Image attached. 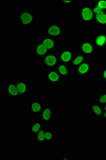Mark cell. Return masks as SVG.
Listing matches in <instances>:
<instances>
[{
	"instance_id": "obj_15",
	"label": "cell",
	"mask_w": 106,
	"mask_h": 160,
	"mask_svg": "<svg viewBox=\"0 0 106 160\" xmlns=\"http://www.w3.org/2000/svg\"><path fill=\"white\" fill-rule=\"evenodd\" d=\"M50 52L45 47L41 41L34 45V56L36 58H42L45 56Z\"/></svg>"
},
{
	"instance_id": "obj_6",
	"label": "cell",
	"mask_w": 106,
	"mask_h": 160,
	"mask_svg": "<svg viewBox=\"0 0 106 160\" xmlns=\"http://www.w3.org/2000/svg\"><path fill=\"white\" fill-rule=\"evenodd\" d=\"M41 62L43 67L48 69L56 68L60 64L57 53L55 52L48 53L41 58Z\"/></svg>"
},
{
	"instance_id": "obj_14",
	"label": "cell",
	"mask_w": 106,
	"mask_h": 160,
	"mask_svg": "<svg viewBox=\"0 0 106 160\" xmlns=\"http://www.w3.org/2000/svg\"><path fill=\"white\" fill-rule=\"evenodd\" d=\"M95 48L98 50L102 51L106 47V33H98L93 38Z\"/></svg>"
},
{
	"instance_id": "obj_17",
	"label": "cell",
	"mask_w": 106,
	"mask_h": 160,
	"mask_svg": "<svg viewBox=\"0 0 106 160\" xmlns=\"http://www.w3.org/2000/svg\"><path fill=\"white\" fill-rule=\"evenodd\" d=\"M94 22L99 27H106V12L102 11L94 15Z\"/></svg>"
},
{
	"instance_id": "obj_28",
	"label": "cell",
	"mask_w": 106,
	"mask_h": 160,
	"mask_svg": "<svg viewBox=\"0 0 106 160\" xmlns=\"http://www.w3.org/2000/svg\"><path fill=\"white\" fill-rule=\"evenodd\" d=\"M102 118L106 122V112L104 111Z\"/></svg>"
},
{
	"instance_id": "obj_11",
	"label": "cell",
	"mask_w": 106,
	"mask_h": 160,
	"mask_svg": "<svg viewBox=\"0 0 106 160\" xmlns=\"http://www.w3.org/2000/svg\"><path fill=\"white\" fill-rule=\"evenodd\" d=\"M44 106V103L40 100H32L29 104L28 112L30 115H41Z\"/></svg>"
},
{
	"instance_id": "obj_4",
	"label": "cell",
	"mask_w": 106,
	"mask_h": 160,
	"mask_svg": "<svg viewBox=\"0 0 106 160\" xmlns=\"http://www.w3.org/2000/svg\"><path fill=\"white\" fill-rule=\"evenodd\" d=\"M17 22L21 27H28L33 24L35 15L31 10H22L17 14Z\"/></svg>"
},
{
	"instance_id": "obj_8",
	"label": "cell",
	"mask_w": 106,
	"mask_h": 160,
	"mask_svg": "<svg viewBox=\"0 0 106 160\" xmlns=\"http://www.w3.org/2000/svg\"><path fill=\"white\" fill-rule=\"evenodd\" d=\"M57 54L60 63L70 64L75 53L72 48L65 47L59 50Z\"/></svg>"
},
{
	"instance_id": "obj_1",
	"label": "cell",
	"mask_w": 106,
	"mask_h": 160,
	"mask_svg": "<svg viewBox=\"0 0 106 160\" xmlns=\"http://www.w3.org/2000/svg\"><path fill=\"white\" fill-rule=\"evenodd\" d=\"M77 50L79 54L89 58L95 54L96 48L93 41L90 39H87L78 41Z\"/></svg>"
},
{
	"instance_id": "obj_26",
	"label": "cell",
	"mask_w": 106,
	"mask_h": 160,
	"mask_svg": "<svg viewBox=\"0 0 106 160\" xmlns=\"http://www.w3.org/2000/svg\"><path fill=\"white\" fill-rule=\"evenodd\" d=\"M75 1L74 0H62L61 1V4L68 6V7L73 6V4L75 3Z\"/></svg>"
},
{
	"instance_id": "obj_23",
	"label": "cell",
	"mask_w": 106,
	"mask_h": 160,
	"mask_svg": "<svg viewBox=\"0 0 106 160\" xmlns=\"http://www.w3.org/2000/svg\"><path fill=\"white\" fill-rule=\"evenodd\" d=\"M96 102L102 105L106 104V91L99 94L96 98Z\"/></svg>"
},
{
	"instance_id": "obj_20",
	"label": "cell",
	"mask_w": 106,
	"mask_h": 160,
	"mask_svg": "<svg viewBox=\"0 0 106 160\" xmlns=\"http://www.w3.org/2000/svg\"><path fill=\"white\" fill-rule=\"evenodd\" d=\"M43 123L41 120L33 122L31 124L30 128L29 129V130L34 136V138L39 131L43 128Z\"/></svg>"
},
{
	"instance_id": "obj_27",
	"label": "cell",
	"mask_w": 106,
	"mask_h": 160,
	"mask_svg": "<svg viewBox=\"0 0 106 160\" xmlns=\"http://www.w3.org/2000/svg\"><path fill=\"white\" fill-rule=\"evenodd\" d=\"M92 5L93 10V11H94V15L102 11V10L98 6L95 2H94L93 4H92Z\"/></svg>"
},
{
	"instance_id": "obj_29",
	"label": "cell",
	"mask_w": 106,
	"mask_h": 160,
	"mask_svg": "<svg viewBox=\"0 0 106 160\" xmlns=\"http://www.w3.org/2000/svg\"><path fill=\"white\" fill-rule=\"evenodd\" d=\"M61 160H70V156H62L61 157Z\"/></svg>"
},
{
	"instance_id": "obj_18",
	"label": "cell",
	"mask_w": 106,
	"mask_h": 160,
	"mask_svg": "<svg viewBox=\"0 0 106 160\" xmlns=\"http://www.w3.org/2000/svg\"><path fill=\"white\" fill-rule=\"evenodd\" d=\"M92 115L98 118H102L104 112L102 105L97 103H93L90 105Z\"/></svg>"
},
{
	"instance_id": "obj_25",
	"label": "cell",
	"mask_w": 106,
	"mask_h": 160,
	"mask_svg": "<svg viewBox=\"0 0 106 160\" xmlns=\"http://www.w3.org/2000/svg\"><path fill=\"white\" fill-rule=\"evenodd\" d=\"M99 78L102 82L106 83V65L101 70Z\"/></svg>"
},
{
	"instance_id": "obj_24",
	"label": "cell",
	"mask_w": 106,
	"mask_h": 160,
	"mask_svg": "<svg viewBox=\"0 0 106 160\" xmlns=\"http://www.w3.org/2000/svg\"><path fill=\"white\" fill-rule=\"evenodd\" d=\"M94 2L101 10L106 12V0H96Z\"/></svg>"
},
{
	"instance_id": "obj_19",
	"label": "cell",
	"mask_w": 106,
	"mask_h": 160,
	"mask_svg": "<svg viewBox=\"0 0 106 160\" xmlns=\"http://www.w3.org/2000/svg\"><path fill=\"white\" fill-rule=\"evenodd\" d=\"M88 59V58H86L82 54H79V53L75 54L73 57L70 64L74 69L78 66L79 65L81 64L82 63L84 62Z\"/></svg>"
},
{
	"instance_id": "obj_9",
	"label": "cell",
	"mask_w": 106,
	"mask_h": 160,
	"mask_svg": "<svg viewBox=\"0 0 106 160\" xmlns=\"http://www.w3.org/2000/svg\"><path fill=\"white\" fill-rule=\"evenodd\" d=\"M5 91L8 98L10 99H20L16 80L12 79L7 82Z\"/></svg>"
},
{
	"instance_id": "obj_13",
	"label": "cell",
	"mask_w": 106,
	"mask_h": 160,
	"mask_svg": "<svg viewBox=\"0 0 106 160\" xmlns=\"http://www.w3.org/2000/svg\"><path fill=\"white\" fill-rule=\"evenodd\" d=\"M17 84L20 99H23L30 93V89L28 81L21 79H15Z\"/></svg>"
},
{
	"instance_id": "obj_3",
	"label": "cell",
	"mask_w": 106,
	"mask_h": 160,
	"mask_svg": "<svg viewBox=\"0 0 106 160\" xmlns=\"http://www.w3.org/2000/svg\"><path fill=\"white\" fill-rule=\"evenodd\" d=\"M94 64L90 59L88 58L77 67L74 68V76L80 79H83L91 75Z\"/></svg>"
},
{
	"instance_id": "obj_10",
	"label": "cell",
	"mask_w": 106,
	"mask_h": 160,
	"mask_svg": "<svg viewBox=\"0 0 106 160\" xmlns=\"http://www.w3.org/2000/svg\"><path fill=\"white\" fill-rule=\"evenodd\" d=\"M41 41L49 52H53L58 47L59 38L46 36L41 38Z\"/></svg>"
},
{
	"instance_id": "obj_22",
	"label": "cell",
	"mask_w": 106,
	"mask_h": 160,
	"mask_svg": "<svg viewBox=\"0 0 106 160\" xmlns=\"http://www.w3.org/2000/svg\"><path fill=\"white\" fill-rule=\"evenodd\" d=\"M45 136L47 143H51L55 140V133L51 129L44 128Z\"/></svg>"
},
{
	"instance_id": "obj_30",
	"label": "cell",
	"mask_w": 106,
	"mask_h": 160,
	"mask_svg": "<svg viewBox=\"0 0 106 160\" xmlns=\"http://www.w3.org/2000/svg\"><path fill=\"white\" fill-rule=\"evenodd\" d=\"M102 108H103V111L106 112V104L102 105Z\"/></svg>"
},
{
	"instance_id": "obj_21",
	"label": "cell",
	"mask_w": 106,
	"mask_h": 160,
	"mask_svg": "<svg viewBox=\"0 0 106 160\" xmlns=\"http://www.w3.org/2000/svg\"><path fill=\"white\" fill-rule=\"evenodd\" d=\"M34 139L36 141V142L39 144H48L46 140L45 136L44 128H42L36 134Z\"/></svg>"
},
{
	"instance_id": "obj_7",
	"label": "cell",
	"mask_w": 106,
	"mask_h": 160,
	"mask_svg": "<svg viewBox=\"0 0 106 160\" xmlns=\"http://www.w3.org/2000/svg\"><path fill=\"white\" fill-rule=\"evenodd\" d=\"M44 77L48 84L51 85H59L63 80L56 68L48 69L45 73Z\"/></svg>"
},
{
	"instance_id": "obj_12",
	"label": "cell",
	"mask_w": 106,
	"mask_h": 160,
	"mask_svg": "<svg viewBox=\"0 0 106 160\" xmlns=\"http://www.w3.org/2000/svg\"><path fill=\"white\" fill-rule=\"evenodd\" d=\"M40 120L44 124L51 122L54 118L53 109L51 105H44L41 114Z\"/></svg>"
},
{
	"instance_id": "obj_5",
	"label": "cell",
	"mask_w": 106,
	"mask_h": 160,
	"mask_svg": "<svg viewBox=\"0 0 106 160\" xmlns=\"http://www.w3.org/2000/svg\"><path fill=\"white\" fill-rule=\"evenodd\" d=\"M65 28L59 22L51 23L46 26L44 32L47 36L53 38H60L64 34Z\"/></svg>"
},
{
	"instance_id": "obj_16",
	"label": "cell",
	"mask_w": 106,
	"mask_h": 160,
	"mask_svg": "<svg viewBox=\"0 0 106 160\" xmlns=\"http://www.w3.org/2000/svg\"><path fill=\"white\" fill-rule=\"evenodd\" d=\"M72 67L70 64L60 63L56 69L63 79L68 78L71 75Z\"/></svg>"
},
{
	"instance_id": "obj_2",
	"label": "cell",
	"mask_w": 106,
	"mask_h": 160,
	"mask_svg": "<svg viewBox=\"0 0 106 160\" xmlns=\"http://www.w3.org/2000/svg\"><path fill=\"white\" fill-rule=\"evenodd\" d=\"M79 21L82 24H92L94 22V14L91 4L80 7L78 15Z\"/></svg>"
}]
</instances>
